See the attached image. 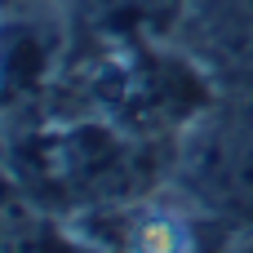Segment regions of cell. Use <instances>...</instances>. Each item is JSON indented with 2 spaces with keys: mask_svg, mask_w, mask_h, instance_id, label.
<instances>
[{
  "mask_svg": "<svg viewBox=\"0 0 253 253\" xmlns=\"http://www.w3.org/2000/svg\"><path fill=\"white\" fill-rule=\"evenodd\" d=\"M49 53H53V31L44 27H9V44H4V84H9V98H18V89L27 84H40L44 67H49Z\"/></svg>",
  "mask_w": 253,
  "mask_h": 253,
  "instance_id": "obj_1",
  "label": "cell"
},
{
  "mask_svg": "<svg viewBox=\"0 0 253 253\" xmlns=\"http://www.w3.org/2000/svg\"><path fill=\"white\" fill-rule=\"evenodd\" d=\"M200 18L231 53H253V0H200Z\"/></svg>",
  "mask_w": 253,
  "mask_h": 253,
  "instance_id": "obj_2",
  "label": "cell"
},
{
  "mask_svg": "<svg viewBox=\"0 0 253 253\" xmlns=\"http://www.w3.org/2000/svg\"><path fill=\"white\" fill-rule=\"evenodd\" d=\"M227 191H231V200L253 218V142L236 156V165H231V173H227Z\"/></svg>",
  "mask_w": 253,
  "mask_h": 253,
  "instance_id": "obj_3",
  "label": "cell"
}]
</instances>
